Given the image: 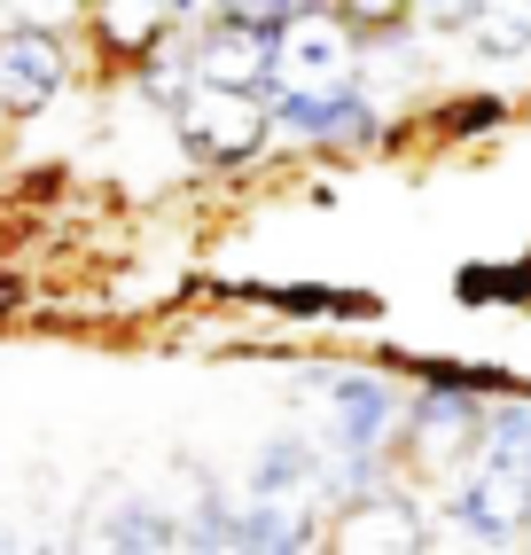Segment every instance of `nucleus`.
<instances>
[{"instance_id": "f257e3e1", "label": "nucleus", "mask_w": 531, "mask_h": 555, "mask_svg": "<svg viewBox=\"0 0 531 555\" xmlns=\"http://www.w3.org/2000/svg\"><path fill=\"white\" fill-rule=\"evenodd\" d=\"M445 540L469 547H516L531 540V399H492L462 462L445 469L438 501Z\"/></svg>"}, {"instance_id": "0eeeda50", "label": "nucleus", "mask_w": 531, "mask_h": 555, "mask_svg": "<svg viewBox=\"0 0 531 555\" xmlns=\"http://www.w3.org/2000/svg\"><path fill=\"white\" fill-rule=\"evenodd\" d=\"M87 547H148V555H165V547H187V525H180V508L157 493V486H109L87 501Z\"/></svg>"}, {"instance_id": "9d476101", "label": "nucleus", "mask_w": 531, "mask_h": 555, "mask_svg": "<svg viewBox=\"0 0 531 555\" xmlns=\"http://www.w3.org/2000/svg\"><path fill=\"white\" fill-rule=\"evenodd\" d=\"M423 126H430L438 150H462V141H484V133L508 126V94H445Z\"/></svg>"}, {"instance_id": "6e6552de", "label": "nucleus", "mask_w": 531, "mask_h": 555, "mask_svg": "<svg viewBox=\"0 0 531 555\" xmlns=\"http://www.w3.org/2000/svg\"><path fill=\"white\" fill-rule=\"evenodd\" d=\"M204 298L274 313V321H313V328L375 321V298H367V289H328V282H204Z\"/></svg>"}, {"instance_id": "ddd939ff", "label": "nucleus", "mask_w": 531, "mask_h": 555, "mask_svg": "<svg viewBox=\"0 0 531 555\" xmlns=\"http://www.w3.org/2000/svg\"><path fill=\"white\" fill-rule=\"evenodd\" d=\"M165 9H172V24H204V16L219 9V0H165Z\"/></svg>"}, {"instance_id": "f03ea898", "label": "nucleus", "mask_w": 531, "mask_h": 555, "mask_svg": "<svg viewBox=\"0 0 531 555\" xmlns=\"http://www.w3.org/2000/svg\"><path fill=\"white\" fill-rule=\"evenodd\" d=\"M384 141H391V102H375L360 79L266 94V157H367Z\"/></svg>"}, {"instance_id": "20e7f679", "label": "nucleus", "mask_w": 531, "mask_h": 555, "mask_svg": "<svg viewBox=\"0 0 531 555\" xmlns=\"http://www.w3.org/2000/svg\"><path fill=\"white\" fill-rule=\"evenodd\" d=\"M87 79L102 70L70 24H0V118H48Z\"/></svg>"}, {"instance_id": "9b49d317", "label": "nucleus", "mask_w": 531, "mask_h": 555, "mask_svg": "<svg viewBox=\"0 0 531 555\" xmlns=\"http://www.w3.org/2000/svg\"><path fill=\"white\" fill-rule=\"evenodd\" d=\"M306 0H219L211 16H235V24H258V31H274V24H289Z\"/></svg>"}, {"instance_id": "423d86ee", "label": "nucleus", "mask_w": 531, "mask_h": 555, "mask_svg": "<svg viewBox=\"0 0 531 555\" xmlns=\"http://www.w3.org/2000/svg\"><path fill=\"white\" fill-rule=\"evenodd\" d=\"M430 540L438 532H430L423 501L406 493V477H375L352 501H336V516H328V547H399V555H414Z\"/></svg>"}, {"instance_id": "f8f14e48", "label": "nucleus", "mask_w": 531, "mask_h": 555, "mask_svg": "<svg viewBox=\"0 0 531 555\" xmlns=\"http://www.w3.org/2000/svg\"><path fill=\"white\" fill-rule=\"evenodd\" d=\"M336 9H345L360 31H384V24H399V16L414 9V0H336Z\"/></svg>"}, {"instance_id": "7ed1b4c3", "label": "nucleus", "mask_w": 531, "mask_h": 555, "mask_svg": "<svg viewBox=\"0 0 531 555\" xmlns=\"http://www.w3.org/2000/svg\"><path fill=\"white\" fill-rule=\"evenodd\" d=\"M172 141L180 165L204 180H243L266 165V94L258 87H211L196 79L172 109Z\"/></svg>"}, {"instance_id": "1a4fd4ad", "label": "nucleus", "mask_w": 531, "mask_h": 555, "mask_svg": "<svg viewBox=\"0 0 531 555\" xmlns=\"http://www.w3.org/2000/svg\"><path fill=\"white\" fill-rule=\"evenodd\" d=\"M187 55H196V79H211V87H258L266 94V79H274V31L235 24V16H204L187 31Z\"/></svg>"}, {"instance_id": "39448f33", "label": "nucleus", "mask_w": 531, "mask_h": 555, "mask_svg": "<svg viewBox=\"0 0 531 555\" xmlns=\"http://www.w3.org/2000/svg\"><path fill=\"white\" fill-rule=\"evenodd\" d=\"M360 40L367 31L336 9V0H306L289 24H274V79H266V94L274 87H345V79H360Z\"/></svg>"}]
</instances>
